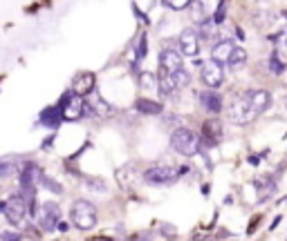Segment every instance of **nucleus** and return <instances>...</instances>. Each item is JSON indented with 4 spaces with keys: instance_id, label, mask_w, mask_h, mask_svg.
Listing matches in <instances>:
<instances>
[{
    "instance_id": "nucleus-27",
    "label": "nucleus",
    "mask_w": 287,
    "mask_h": 241,
    "mask_svg": "<svg viewBox=\"0 0 287 241\" xmlns=\"http://www.w3.org/2000/svg\"><path fill=\"white\" fill-rule=\"evenodd\" d=\"M191 9H193V18H195V20L204 22V12H202L204 4L202 2H191Z\"/></svg>"
},
{
    "instance_id": "nucleus-4",
    "label": "nucleus",
    "mask_w": 287,
    "mask_h": 241,
    "mask_svg": "<svg viewBox=\"0 0 287 241\" xmlns=\"http://www.w3.org/2000/svg\"><path fill=\"white\" fill-rule=\"evenodd\" d=\"M180 176L182 174L178 168H171V166H153L144 172V181L148 186H169V183L178 181Z\"/></svg>"
},
{
    "instance_id": "nucleus-9",
    "label": "nucleus",
    "mask_w": 287,
    "mask_h": 241,
    "mask_svg": "<svg viewBox=\"0 0 287 241\" xmlns=\"http://www.w3.org/2000/svg\"><path fill=\"white\" fill-rule=\"evenodd\" d=\"M202 80L204 85H207L209 90H218L220 85H222L224 80V72H222V65H218V62H204L202 65Z\"/></svg>"
},
{
    "instance_id": "nucleus-5",
    "label": "nucleus",
    "mask_w": 287,
    "mask_h": 241,
    "mask_svg": "<svg viewBox=\"0 0 287 241\" xmlns=\"http://www.w3.org/2000/svg\"><path fill=\"white\" fill-rule=\"evenodd\" d=\"M59 110H61V118L63 120H79V118H83L85 100L81 98V96H76V94H72L70 92V94L63 96Z\"/></svg>"
},
{
    "instance_id": "nucleus-31",
    "label": "nucleus",
    "mask_w": 287,
    "mask_h": 241,
    "mask_svg": "<svg viewBox=\"0 0 287 241\" xmlns=\"http://www.w3.org/2000/svg\"><path fill=\"white\" fill-rule=\"evenodd\" d=\"M146 36H141L139 38V50H137V54H139V58H144V56H146Z\"/></svg>"
},
{
    "instance_id": "nucleus-32",
    "label": "nucleus",
    "mask_w": 287,
    "mask_h": 241,
    "mask_svg": "<svg viewBox=\"0 0 287 241\" xmlns=\"http://www.w3.org/2000/svg\"><path fill=\"white\" fill-rule=\"evenodd\" d=\"M141 83L146 85V88H153V74H144L141 76Z\"/></svg>"
},
{
    "instance_id": "nucleus-1",
    "label": "nucleus",
    "mask_w": 287,
    "mask_h": 241,
    "mask_svg": "<svg viewBox=\"0 0 287 241\" xmlns=\"http://www.w3.org/2000/svg\"><path fill=\"white\" fill-rule=\"evenodd\" d=\"M171 148L182 156H193L200 150V136L189 128H178L171 136Z\"/></svg>"
},
{
    "instance_id": "nucleus-18",
    "label": "nucleus",
    "mask_w": 287,
    "mask_h": 241,
    "mask_svg": "<svg viewBox=\"0 0 287 241\" xmlns=\"http://www.w3.org/2000/svg\"><path fill=\"white\" fill-rule=\"evenodd\" d=\"M135 108H137V112H141V114H151V116H157V114H162V103H157V100H151V98H139L135 103Z\"/></svg>"
},
{
    "instance_id": "nucleus-26",
    "label": "nucleus",
    "mask_w": 287,
    "mask_h": 241,
    "mask_svg": "<svg viewBox=\"0 0 287 241\" xmlns=\"http://www.w3.org/2000/svg\"><path fill=\"white\" fill-rule=\"evenodd\" d=\"M224 18H227V2H220V4H218V12L213 14L211 20H213V25H220Z\"/></svg>"
},
{
    "instance_id": "nucleus-20",
    "label": "nucleus",
    "mask_w": 287,
    "mask_h": 241,
    "mask_svg": "<svg viewBox=\"0 0 287 241\" xmlns=\"http://www.w3.org/2000/svg\"><path fill=\"white\" fill-rule=\"evenodd\" d=\"M215 32H218V30H215L213 20H211V18H207V20H204L202 25H200V30H198V36H200V38H204V40H211Z\"/></svg>"
},
{
    "instance_id": "nucleus-12",
    "label": "nucleus",
    "mask_w": 287,
    "mask_h": 241,
    "mask_svg": "<svg viewBox=\"0 0 287 241\" xmlns=\"http://www.w3.org/2000/svg\"><path fill=\"white\" fill-rule=\"evenodd\" d=\"M220 136H222V128H220V120H207V123L202 125V138H200V143H204L207 148H213L218 146Z\"/></svg>"
},
{
    "instance_id": "nucleus-13",
    "label": "nucleus",
    "mask_w": 287,
    "mask_h": 241,
    "mask_svg": "<svg viewBox=\"0 0 287 241\" xmlns=\"http://www.w3.org/2000/svg\"><path fill=\"white\" fill-rule=\"evenodd\" d=\"M233 50H236V42L233 40H218L211 50V60L218 62V65H229V58H231Z\"/></svg>"
},
{
    "instance_id": "nucleus-24",
    "label": "nucleus",
    "mask_w": 287,
    "mask_h": 241,
    "mask_svg": "<svg viewBox=\"0 0 287 241\" xmlns=\"http://www.w3.org/2000/svg\"><path fill=\"white\" fill-rule=\"evenodd\" d=\"M285 70H287V65L278 58V54L271 56V60H269V72H271V74H283Z\"/></svg>"
},
{
    "instance_id": "nucleus-14",
    "label": "nucleus",
    "mask_w": 287,
    "mask_h": 241,
    "mask_svg": "<svg viewBox=\"0 0 287 241\" xmlns=\"http://www.w3.org/2000/svg\"><path fill=\"white\" fill-rule=\"evenodd\" d=\"M94 90V74H90V72H83V74H76V78L72 80V94L76 96H88L90 92Z\"/></svg>"
},
{
    "instance_id": "nucleus-23",
    "label": "nucleus",
    "mask_w": 287,
    "mask_h": 241,
    "mask_svg": "<svg viewBox=\"0 0 287 241\" xmlns=\"http://www.w3.org/2000/svg\"><path fill=\"white\" fill-rule=\"evenodd\" d=\"M245 60H247V52L242 50V47L236 45V50H233L231 58H229V65H231V67H242V65H245Z\"/></svg>"
},
{
    "instance_id": "nucleus-21",
    "label": "nucleus",
    "mask_w": 287,
    "mask_h": 241,
    "mask_svg": "<svg viewBox=\"0 0 287 241\" xmlns=\"http://www.w3.org/2000/svg\"><path fill=\"white\" fill-rule=\"evenodd\" d=\"M160 92H162V94H173V92H175L173 78H171L166 72H162V70H160Z\"/></svg>"
},
{
    "instance_id": "nucleus-33",
    "label": "nucleus",
    "mask_w": 287,
    "mask_h": 241,
    "mask_svg": "<svg viewBox=\"0 0 287 241\" xmlns=\"http://www.w3.org/2000/svg\"><path fill=\"white\" fill-rule=\"evenodd\" d=\"M278 224H280V214H278V216H276V219H274V224H271V226H269V228H271V230H274V228H276V226H278Z\"/></svg>"
},
{
    "instance_id": "nucleus-30",
    "label": "nucleus",
    "mask_w": 287,
    "mask_h": 241,
    "mask_svg": "<svg viewBox=\"0 0 287 241\" xmlns=\"http://www.w3.org/2000/svg\"><path fill=\"white\" fill-rule=\"evenodd\" d=\"M0 241H23V237L18 232H9V230H5V232H0Z\"/></svg>"
},
{
    "instance_id": "nucleus-6",
    "label": "nucleus",
    "mask_w": 287,
    "mask_h": 241,
    "mask_svg": "<svg viewBox=\"0 0 287 241\" xmlns=\"http://www.w3.org/2000/svg\"><path fill=\"white\" fill-rule=\"evenodd\" d=\"M229 118L233 120V123H238V125H245V123H251L253 118H256V114L251 112V108H249V103H247V98H245V94H240V96H236V98L229 103Z\"/></svg>"
},
{
    "instance_id": "nucleus-19",
    "label": "nucleus",
    "mask_w": 287,
    "mask_h": 241,
    "mask_svg": "<svg viewBox=\"0 0 287 241\" xmlns=\"http://www.w3.org/2000/svg\"><path fill=\"white\" fill-rule=\"evenodd\" d=\"M61 110L59 108H47L43 110L41 114V125H45V128H56V125L61 123Z\"/></svg>"
},
{
    "instance_id": "nucleus-3",
    "label": "nucleus",
    "mask_w": 287,
    "mask_h": 241,
    "mask_svg": "<svg viewBox=\"0 0 287 241\" xmlns=\"http://www.w3.org/2000/svg\"><path fill=\"white\" fill-rule=\"evenodd\" d=\"M0 212L7 216V221L12 226H23L27 212H30V206H27V199L23 194H12L7 201L0 204Z\"/></svg>"
},
{
    "instance_id": "nucleus-17",
    "label": "nucleus",
    "mask_w": 287,
    "mask_h": 241,
    "mask_svg": "<svg viewBox=\"0 0 287 241\" xmlns=\"http://www.w3.org/2000/svg\"><path fill=\"white\" fill-rule=\"evenodd\" d=\"M256 186H258V201H267L276 190V183H274L271 176H262V179H258Z\"/></svg>"
},
{
    "instance_id": "nucleus-29",
    "label": "nucleus",
    "mask_w": 287,
    "mask_h": 241,
    "mask_svg": "<svg viewBox=\"0 0 287 241\" xmlns=\"http://www.w3.org/2000/svg\"><path fill=\"white\" fill-rule=\"evenodd\" d=\"M43 186H47L50 188V192H56V194H61V183H56V181H52V179H47V176H43Z\"/></svg>"
},
{
    "instance_id": "nucleus-7",
    "label": "nucleus",
    "mask_w": 287,
    "mask_h": 241,
    "mask_svg": "<svg viewBox=\"0 0 287 241\" xmlns=\"http://www.w3.org/2000/svg\"><path fill=\"white\" fill-rule=\"evenodd\" d=\"M245 98L256 116L262 114L265 110H269V105H271V94L267 90H249V92H245Z\"/></svg>"
},
{
    "instance_id": "nucleus-10",
    "label": "nucleus",
    "mask_w": 287,
    "mask_h": 241,
    "mask_svg": "<svg viewBox=\"0 0 287 241\" xmlns=\"http://www.w3.org/2000/svg\"><path fill=\"white\" fill-rule=\"evenodd\" d=\"M160 70L166 72L169 76H173L175 72L184 70V62H182V54L178 50H164L160 54Z\"/></svg>"
},
{
    "instance_id": "nucleus-2",
    "label": "nucleus",
    "mask_w": 287,
    "mask_h": 241,
    "mask_svg": "<svg viewBox=\"0 0 287 241\" xmlns=\"http://www.w3.org/2000/svg\"><path fill=\"white\" fill-rule=\"evenodd\" d=\"M72 224L79 230H92L97 226V208L85 199H76L72 204Z\"/></svg>"
},
{
    "instance_id": "nucleus-8",
    "label": "nucleus",
    "mask_w": 287,
    "mask_h": 241,
    "mask_svg": "<svg viewBox=\"0 0 287 241\" xmlns=\"http://www.w3.org/2000/svg\"><path fill=\"white\" fill-rule=\"evenodd\" d=\"M59 216H61V208L56 204H52V201L38 210V221H41V228L45 232H52L59 226Z\"/></svg>"
},
{
    "instance_id": "nucleus-28",
    "label": "nucleus",
    "mask_w": 287,
    "mask_h": 241,
    "mask_svg": "<svg viewBox=\"0 0 287 241\" xmlns=\"http://www.w3.org/2000/svg\"><path fill=\"white\" fill-rule=\"evenodd\" d=\"M164 4L171 9H189L191 7L189 0H164Z\"/></svg>"
},
{
    "instance_id": "nucleus-34",
    "label": "nucleus",
    "mask_w": 287,
    "mask_h": 241,
    "mask_svg": "<svg viewBox=\"0 0 287 241\" xmlns=\"http://www.w3.org/2000/svg\"><path fill=\"white\" fill-rule=\"evenodd\" d=\"M258 161H260L258 156H249V163H251V166H258Z\"/></svg>"
},
{
    "instance_id": "nucleus-15",
    "label": "nucleus",
    "mask_w": 287,
    "mask_h": 241,
    "mask_svg": "<svg viewBox=\"0 0 287 241\" xmlns=\"http://www.w3.org/2000/svg\"><path fill=\"white\" fill-rule=\"evenodd\" d=\"M41 179L43 181V174H41V168L36 166V163H27L25 168H23V172H21V188L23 190H34L36 188V181Z\"/></svg>"
},
{
    "instance_id": "nucleus-11",
    "label": "nucleus",
    "mask_w": 287,
    "mask_h": 241,
    "mask_svg": "<svg viewBox=\"0 0 287 241\" xmlns=\"http://www.w3.org/2000/svg\"><path fill=\"white\" fill-rule=\"evenodd\" d=\"M180 54L191 58L200 54V36L195 30H184L180 34Z\"/></svg>"
},
{
    "instance_id": "nucleus-22",
    "label": "nucleus",
    "mask_w": 287,
    "mask_h": 241,
    "mask_svg": "<svg viewBox=\"0 0 287 241\" xmlns=\"http://www.w3.org/2000/svg\"><path fill=\"white\" fill-rule=\"evenodd\" d=\"M171 78H173V85H175V90H180V88H186V85L191 83V74L186 70H180V72H175L173 76H171Z\"/></svg>"
},
{
    "instance_id": "nucleus-25",
    "label": "nucleus",
    "mask_w": 287,
    "mask_h": 241,
    "mask_svg": "<svg viewBox=\"0 0 287 241\" xmlns=\"http://www.w3.org/2000/svg\"><path fill=\"white\" fill-rule=\"evenodd\" d=\"M14 172H18V166H16L14 161H5V163H0V176H3V179L12 176Z\"/></svg>"
},
{
    "instance_id": "nucleus-16",
    "label": "nucleus",
    "mask_w": 287,
    "mask_h": 241,
    "mask_svg": "<svg viewBox=\"0 0 287 241\" xmlns=\"http://www.w3.org/2000/svg\"><path fill=\"white\" fill-rule=\"evenodd\" d=\"M200 100H202V108L211 114H218L222 112V96L213 90H204L200 92Z\"/></svg>"
}]
</instances>
